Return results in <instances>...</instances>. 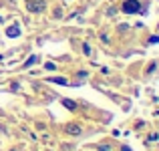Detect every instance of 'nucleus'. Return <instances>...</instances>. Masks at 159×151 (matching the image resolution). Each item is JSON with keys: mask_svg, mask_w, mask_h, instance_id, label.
<instances>
[{"mask_svg": "<svg viewBox=\"0 0 159 151\" xmlns=\"http://www.w3.org/2000/svg\"><path fill=\"white\" fill-rule=\"evenodd\" d=\"M44 6H47V2H44V0H26V8H28V12H34V14L43 12V10H44Z\"/></svg>", "mask_w": 159, "mask_h": 151, "instance_id": "2", "label": "nucleus"}, {"mask_svg": "<svg viewBox=\"0 0 159 151\" xmlns=\"http://www.w3.org/2000/svg\"><path fill=\"white\" fill-rule=\"evenodd\" d=\"M34 62H39V57H36V54H32V57L28 58L26 62H24V66H26V69H28V66H32V65H34Z\"/></svg>", "mask_w": 159, "mask_h": 151, "instance_id": "7", "label": "nucleus"}, {"mask_svg": "<svg viewBox=\"0 0 159 151\" xmlns=\"http://www.w3.org/2000/svg\"><path fill=\"white\" fill-rule=\"evenodd\" d=\"M66 133H70V135H81V127L79 125H66Z\"/></svg>", "mask_w": 159, "mask_h": 151, "instance_id": "4", "label": "nucleus"}, {"mask_svg": "<svg viewBox=\"0 0 159 151\" xmlns=\"http://www.w3.org/2000/svg\"><path fill=\"white\" fill-rule=\"evenodd\" d=\"M62 107H66L69 111H75V109H77V103L70 101V99H62Z\"/></svg>", "mask_w": 159, "mask_h": 151, "instance_id": "5", "label": "nucleus"}, {"mask_svg": "<svg viewBox=\"0 0 159 151\" xmlns=\"http://www.w3.org/2000/svg\"><path fill=\"white\" fill-rule=\"evenodd\" d=\"M155 66H157V62H151V65L147 66V73H153V71H155Z\"/></svg>", "mask_w": 159, "mask_h": 151, "instance_id": "12", "label": "nucleus"}, {"mask_svg": "<svg viewBox=\"0 0 159 151\" xmlns=\"http://www.w3.org/2000/svg\"><path fill=\"white\" fill-rule=\"evenodd\" d=\"M99 151H111V147L109 145H99Z\"/></svg>", "mask_w": 159, "mask_h": 151, "instance_id": "13", "label": "nucleus"}, {"mask_svg": "<svg viewBox=\"0 0 159 151\" xmlns=\"http://www.w3.org/2000/svg\"><path fill=\"white\" fill-rule=\"evenodd\" d=\"M121 151H131V147H125V145H123V147H121Z\"/></svg>", "mask_w": 159, "mask_h": 151, "instance_id": "14", "label": "nucleus"}, {"mask_svg": "<svg viewBox=\"0 0 159 151\" xmlns=\"http://www.w3.org/2000/svg\"><path fill=\"white\" fill-rule=\"evenodd\" d=\"M147 139H149V141H159V133H151Z\"/></svg>", "mask_w": 159, "mask_h": 151, "instance_id": "10", "label": "nucleus"}, {"mask_svg": "<svg viewBox=\"0 0 159 151\" xmlns=\"http://www.w3.org/2000/svg\"><path fill=\"white\" fill-rule=\"evenodd\" d=\"M48 81H51V83H57V85H69V81H66L65 77H51Z\"/></svg>", "mask_w": 159, "mask_h": 151, "instance_id": "6", "label": "nucleus"}, {"mask_svg": "<svg viewBox=\"0 0 159 151\" xmlns=\"http://www.w3.org/2000/svg\"><path fill=\"white\" fill-rule=\"evenodd\" d=\"M14 151H16V149H14Z\"/></svg>", "mask_w": 159, "mask_h": 151, "instance_id": "17", "label": "nucleus"}, {"mask_svg": "<svg viewBox=\"0 0 159 151\" xmlns=\"http://www.w3.org/2000/svg\"><path fill=\"white\" fill-rule=\"evenodd\" d=\"M0 22H2V16H0Z\"/></svg>", "mask_w": 159, "mask_h": 151, "instance_id": "15", "label": "nucleus"}, {"mask_svg": "<svg viewBox=\"0 0 159 151\" xmlns=\"http://www.w3.org/2000/svg\"><path fill=\"white\" fill-rule=\"evenodd\" d=\"M44 69H47V71H54V69H57V65H54V62H47Z\"/></svg>", "mask_w": 159, "mask_h": 151, "instance_id": "9", "label": "nucleus"}, {"mask_svg": "<svg viewBox=\"0 0 159 151\" xmlns=\"http://www.w3.org/2000/svg\"><path fill=\"white\" fill-rule=\"evenodd\" d=\"M66 2H70V0H66Z\"/></svg>", "mask_w": 159, "mask_h": 151, "instance_id": "16", "label": "nucleus"}, {"mask_svg": "<svg viewBox=\"0 0 159 151\" xmlns=\"http://www.w3.org/2000/svg\"><path fill=\"white\" fill-rule=\"evenodd\" d=\"M159 43V36H149V44H157Z\"/></svg>", "mask_w": 159, "mask_h": 151, "instance_id": "11", "label": "nucleus"}, {"mask_svg": "<svg viewBox=\"0 0 159 151\" xmlns=\"http://www.w3.org/2000/svg\"><path fill=\"white\" fill-rule=\"evenodd\" d=\"M121 8L125 14H137V12H141V2L139 0H125Z\"/></svg>", "mask_w": 159, "mask_h": 151, "instance_id": "1", "label": "nucleus"}, {"mask_svg": "<svg viewBox=\"0 0 159 151\" xmlns=\"http://www.w3.org/2000/svg\"><path fill=\"white\" fill-rule=\"evenodd\" d=\"M6 36H10V39L20 36V26H18V24H12V26H8V28H6Z\"/></svg>", "mask_w": 159, "mask_h": 151, "instance_id": "3", "label": "nucleus"}, {"mask_svg": "<svg viewBox=\"0 0 159 151\" xmlns=\"http://www.w3.org/2000/svg\"><path fill=\"white\" fill-rule=\"evenodd\" d=\"M83 53H85L87 57H89V54H91V47H89V44H87V43L83 44Z\"/></svg>", "mask_w": 159, "mask_h": 151, "instance_id": "8", "label": "nucleus"}]
</instances>
